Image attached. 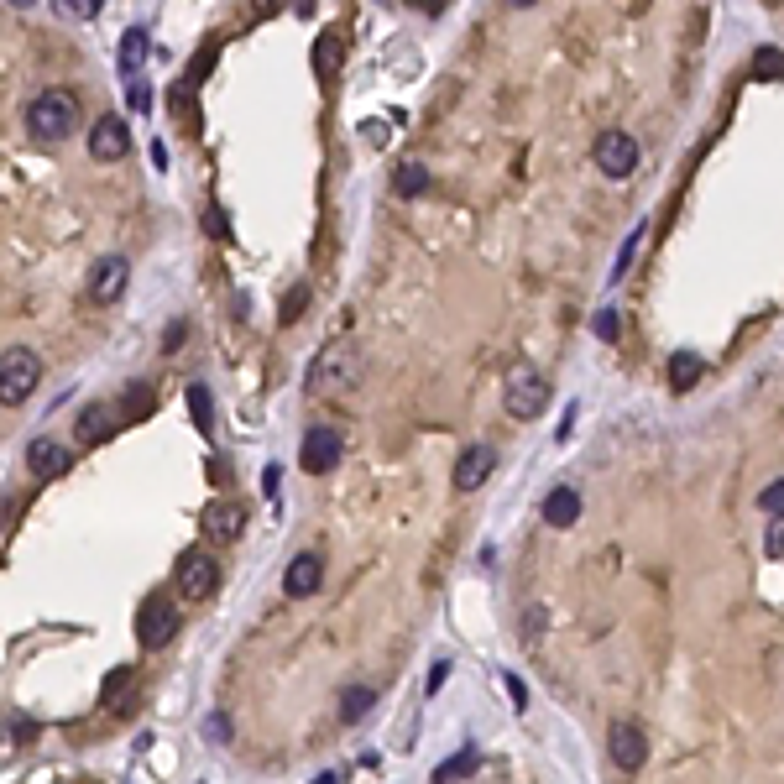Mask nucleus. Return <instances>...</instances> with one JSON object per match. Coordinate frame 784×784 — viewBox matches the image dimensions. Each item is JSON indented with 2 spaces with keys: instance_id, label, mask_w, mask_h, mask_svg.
Masks as SVG:
<instances>
[{
  "instance_id": "nucleus-15",
  "label": "nucleus",
  "mask_w": 784,
  "mask_h": 784,
  "mask_svg": "<svg viewBox=\"0 0 784 784\" xmlns=\"http://www.w3.org/2000/svg\"><path fill=\"white\" fill-rule=\"evenodd\" d=\"M27 466H32V476L48 481V476H58V471L68 466V450H63L58 440H48V434H42V440L27 445Z\"/></svg>"
},
{
  "instance_id": "nucleus-35",
  "label": "nucleus",
  "mask_w": 784,
  "mask_h": 784,
  "mask_svg": "<svg viewBox=\"0 0 784 784\" xmlns=\"http://www.w3.org/2000/svg\"><path fill=\"white\" fill-rule=\"evenodd\" d=\"M445 675H450V664L440 659V664H434V670H429V690H440V685H445Z\"/></svg>"
},
{
  "instance_id": "nucleus-33",
  "label": "nucleus",
  "mask_w": 784,
  "mask_h": 784,
  "mask_svg": "<svg viewBox=\"0 0 784 784\" xmlns=\"http://www.w3.org/2000/svg\"><path fill=\"white\" fill-rule=\"evenodd\" d=\"M758 502L769 507V518H774V513H784V481H774V487H764V497H758Z\"/></svg>"
},
{
  "instance_id": "nucleus-20",
  "label": "nucleus",
  "mask_w": 784,
  "mask_h": 784,
  "mask_svg": "<svg viewBox=\"0 0 784 784\" xmlns=\"http://www.w3.org/2000/svg\"><path fill=\"white\" fill-rule=\"evenodd\" d=\"M340 58H345V53H340V37H335V32H325V37L314 42V68H319V79H335V74H340Z\"/></svg>"
},
{
  "instance_id": "nucleus-30",
  "label": "nucleus",
  "mask_w": 784,
  "mask_h": 784,
  "mask_svg": "<svg viewBox=\"0 0 784 784\" xmlns=\"http://www.w3.org/2000/svg\"><path fill=\"white\" fill-rule=\"evenodd\" d=\"M638 236H643V225H638L633 236H628V246H622V257H617V267H612V283H617V278H628V267H633V251H638Z\"/></svg>"
},
{
  "instance_id": "nucleus-14",
  "label": "nucleus",
  "mask_w": 784,
  "mask_h": 784,
  "mask_svg": "<svg viewBox=\"0 0 784 784\" xmlns=\"http://www.w3.org/2000/svg\"><path fill=\"white\" fill-rule=\"evenodd\" d=\"M575 518H581V492L575 487H555L544 497V523L549 528H575Z\"/></svg>"
},
{
  "instance_id": "nucleus-4",
  "label": "nucleus",
  "mask_w": 784,
  "mask_h": 784,
  "mask_svg": "<svg viewBox=\"0 0 784 784\" xmlns=\"http://www.w3.org/2000/svg\"><path fill=\"white\" fill-rule=\"evenodd\" d=\"M502 408L513 413V419H539V413L549 408L544 372H534V366H513L507 382H502Z\"/></svg>"
},
{
  "instance_id": "nucleus-12",
  "label": "nucleus",
  "mask_w": 784,
  "mask_h": 784,
  "mask_svg": "<svg viewBox=\"0 0 784 784\" xmlns=\"http://www.w3.org/2000/svg\"><path fill=\"white\" fill-rule=\"evenodd\" d=\"M319 575H325V560H319L314 549H304V555H293V565L283 575V591L293 596V602H304V596L319 591Z\"/></svg>"
},
{
  "instance_id": "nucleus-19",
  "label": "nucleus",
  "mask_w": 784,
  "mask_h": 784,
  "mask_svg": "<svg viewBox=\"0 0 784 784\" xmlns=\"http://www.w3.org/2000/svg\"><path fill=\"white\" fill-rule=\"evenodd\" d=\"M476 769H481V753H476V748H460V753L450 758V764L434 769V779H429V784H455V779H466V774H476Z\"/></svg>"
},
{
  "instance_id": "nucleus-2",
  "label": "nucleus",
  "mask_w": 784,
  "mask_h": 784,
  "mask_svg": "<svg viewBox=\"0 0 784 784\" xmlns=\"http://www.w3.org/2000/svg\"><path fill=\"white\" fill-rule=\"evenodd\" d=\"M361 382V351L351 340H330L325 351L309 361V387L314 392H345Z\"/></svg>"
},
{
  "instance_id": "nucleus-34",
  "label": "nucleus",
  "mask_w": 784,
  "mask_h": 784,
  "mask_svg": "<svg viewBox=\"0 0 784 784\" xmlns=\"http://www.w3.org/2000/svg\"><path fill=\"white\" fill-rule=\"evenodd\" d=\"M278 481H283V471H278V466H267V471H262V492H267V497H278Z\"/></svg>"
},
{
  "instance_id": "nucleus-37",
  "label": "nucleus",
  "mask_w": 784,
  "mask_h": 784,
  "mask_svg": "<svg viewBox=\"0 0 784 784\" xmlns=\"http://www.w3.org/2000/svg\"><path fill=\"white\" fill-rule=\"evenodd\" d=\"M319 784H335V774H325V779H319Z\"/></svg>"
},
{
  "instance_id": "nucleus-22",
  "label": "nucleus",
  "mask_w": 784,
  "mask_h": 784,
  "mask_svg": "<svg viewBox=\"0 0 784 784\" xmlns=\"http://www.w3.org/2000/svg\"><path fill=\"white\" fill-rule=\"evenodd\" d=\"M105 429H110V408H105V403H89V408L79 413V445H95Z\"/></svg>"
},
{
  "instance_id": "nucleus-17",
  "label": "nucleus",
  "mask_w": 784,
  "mask_h": 784,
  "mask_svg": "<svg viewBox=\"0 0 784 784\" xmlns=\"http://www.w3.org/2000/svg\"><path fill=\"white\" fill-rule=\"evenodd\" d=\"M142 58H147V32L131 27V32L121 37V74H126V84L142 79Z\"/></svg>"
},
{
  "instance_id": "nucleus-7",
  "label": "nucleus",
  "mask_w": 784,
  "mask_h": 784,
  "mask_svg": "<svg viewBox=\"0 0 784 784\" xmlns=\"http://www.w3.org/2000/svg\"><path fill=\"white\" fill-rule=\"evenodd\" d=\"M591 157H596V168H602L607 178H628L638 168V142H633L628 131H602Z\"/></svg>"
},
{
  "instance_id": "nucleus-28",
  "label": "nucleus",
  "mask_w": 784,
  "mask_h": 784,
  "mask_svg": "<svg viewBox=\"0 0 784 784\" xmlns=\"http://www.w3.org/2000/svg\"><path fill=\"white\" fill-rule=\"evenodd\" d=\"M764 555H769V560H779V555H784V513H774V518H769V528H764Z\"/></svg>"
},
{
  "instance_id": "nucleus-8",
  "label": "nucleus",
  "mask_w": 784,
  "mask_h": 784,
  "mask_svg": "<svg viewBox=\"0 0 784 784\" xmlns=\"http://www.w3.org/2000/svg\"><path fill=\"white\" fill-rule=\"evenodd\" d=\"M340 434L330 429V424H314L309 434H304V445H298V460H304V471L309 476H325V471H335L340 466Z\"/></svg>"
},
{
  "instance_id": "nucleus-5",
  "label": "nucleus",
  "mask_w": 784,
  "mask_h": 784,
  "mask_svg": "<svg viewBox=\"0 0 784 784\" xmlns=\"http://www.w3.org/2000/svg\"><path fill=\"white\" fill-rule=\"evenodd\" d=\"M178 628L183 622H178V607L168 602V596H147L142 612H136V638H142V649H168Z\"/></svg>"
},
{
  "instance_id": "nucleus-29",
  "label": "nucleus",
  "mask_w": 784,
  "mask_h": 784,
  "mask_svg": "<svg viewBox=\"0 0 784 784\" xmlns=\"http://www.w3.org/2000/svg\"><path fill=\"white\" fill-rule=\"evenodd\" d=\"M753 74H758V79H779V74H784V58H779L774 48H764V53L753 58Z\"/></svg>"
},
{
  "instance_id": "nucleus-3",
  "label": "nucleus",
  "mask_w": 784,
  "mask_h": 784,
  "mask_svg": "<svg viewBox=\"0 0 784 784\" xmlns=\"http://www.w3.org/2000/svg\"><path fill=\"white\" fill-rule=\"evenodd\" d=\"M42 382V361L37 351H27V345H11L6 356H0V403L16 408V403H27L32 392Z\"/></svg>"
},
{
  "instance_id": "nucleus-1",
  "label": "nucleus",
  "mask_w": 784,
  "mask_h": 784,
  "mask_svg": "<svg viewBox=\"0 0 784 784\" xmlns=\"http://www.w3.org/2000/svg\"><path fill=\"white\" fill-rule=\"evenodd\" d=\"M79 126V100L68 89H37L32 105H27V131L37 142H58Z\"/></svg>"
},
{
  "instance_id": "nucleus-24",
  "label": "nucleus",
  "mask_w": 784,
  "mask_h": 784,
  "mask_svg": "<svg viewBox=\"0 0 784 784\" xmlns=\"http://www.w3.org/2000/svg\"><path fill=\"white\" fill-rule=\"evenodd\" d=\"M424 189H429V168H424V163H403V168H398V194H403V199H419Z\"/></svg>"
},
{
  "instance_id": "nucleus-6",
  "label": "nucleus",
  "mask_w": 784,
  "mask_h": 784,
  "mask_svg": "<svg viewBox=\"0 0 784 784\" xmlns=\"http://www.w3.org/2000/svg\"><path fill=\"white\" fill-rule=\"evenodd\" d=\"M607 753H612V764H617L622 774H633L643 758H649V732H643L633 717H617V722L607 727Z\"/></svg>"
},
{
  "instance_id": "nucleus-31",
  "label": "nucleus",
  "mask_w": 784,
  "mask_h": 784,
  "mask_svg": "<svg viewBox=\"0 0 784 784\" xmlns=\"http://www.w3.org/2000/svg\"><path fill=\"white\" fill-rule=\"evenodd\" d=\"M126 105H131V110H147V105H152V89H147L142 79L126 84Z\"/></svg>"
},
{
  "instance_id": "nucleus-25",
  "label": "nucleus",
  "mask_w": 784,
  "mask_h": 784,
  "mask_svg": "<svg viewBox=\"0 0 784 784\" xmlns=\"http://www.w3.org/2000/svg\"><path fill=\"white\" fill-rule=\"evenodd\" d=\"M696 377H701V356H696V351H675V356H670V382H675V387H690Z\"/></svg>"
},
{
  "instance_id": "nucleus-32",
  "label": "nucleus",
  "mask_w": 784,
  "mask_h": 784,
  "mask_svg": "<svg viewBox=\"0 0 784 784\" xmlns=\"http://www.w3.org/2000/svg\"><path fill=\"white\" fill-rule=\"evenodd\" d=\"M617 325H622V319H617L612 309H596V319H591V330H596V335H607V340L617 335Z\"/></svg>"
},
{
  "instance_id": "nucleus-13",
  "label": "nucleus",
  "mask_w": 784,
  "mask_h": 784,
  "mask_svg": "<svg viewBox=\"0 0 784 784\" xmlns=\"http://www.w3.org/2000/svg\"><path fill=\"white\" fill-rule=\"evenodd\" d=\"M492 466H497V450L492 445H471L466 455L455 460V492H476L481 481L492 476Z\"/></svg>"
},
{
  "instance_id": "nucleus-36",
  "label": "nucleus",
  "mask_w": 784,
  "mask_h": 784,
  "mask_svg": "<svg viewBox=\"0 0 784 784\" xmlns=\"http://www.w3.org/2000/svg\"><path fill=\"white\" fill-rule=\"evenodd\" d=\"M68 6H74V16H95L100 0H68Z\"/></svg>"
},
{
  "instance_id": "nucleus-27",
  "label": "nucleus",
  "mask_w": 784,
  "mask_h": 784,
  "mask_svg": "<svg viewBox=\"0 0 784 784\" xmlns=\"http://www.w3.org/2000/svg\"><path fill=\"white\" fill-rule=\"evenodd\" d=\"M147 408H152V387H147V382H131L121 413H126V419H136V413H147Z\"/></svg>"
},
{
  "instance_id": "nucleus-26",
  "label": "nucleus",
  "mask_w": 784,
  "mask_h": 784,
  "mask_svg": "<svg viewBox=\"0 0 784 784\" xmlns=\"http://www.w3.org/2000/svg\"><path fill=\"white\" fill-rule=\"evenodd\" d=\"M304 309H309V288H304V283H293L288 298H283V309H278V319H283V325H293V319L304 314Z\"/></svg>"
},
{
  "instance_id": "nucleus-21",
  "label": "nucleus",
  "mask_w": 784,
  "mask_h": 784,
  "mask_svg": "<svg viewBox=\"0 0 784 784\" xmlns=\"http://www.w3.org/2000/svg\"><path fill=\"white\" fill-rule=\"evenodd\" d=\"M372 701H377V690H372V685H345V690H340V717H345V722H356L361 711H372Z\"/></svg>"
},
{
  "instance_id": "nucleus-9",
  "label": "nucleus",
  "mask_w": 784,
  "mask_h": 784,
  "mask_svg": "<svg viewBox=\"0 0 784 784\" xmlns=\"http://www.w3.org/2000/svg\"><path fill=\"white\" fill-rule=\"evenodd\" d=\"M131 152V131L121 115H100L95 126H89V157L95 163H121V157Z\"/></svg>"
},
{
  "instance_id": "nucleus-16",
  "label": "nucleus",
  "mask_w": 784,
  "mask_h": 784,
  "mask_svg": "<svg viewBox=\"0 0 784 784\" xmlns=\"http://www.w3.org/2000/svg\"><path fill=\"white\" fill-rule=\"evenodd\" d=\"M204 534H210V539H236L241 534V507L236 502H210V507H204Z\"/></svg>"
},
{
  "instance_id": "nucleus-18",
  "label": "nucleus",
  "mask_w": 784,
  "mask_h": 784,
  "mask_svg": "<svg viewBox=\"0 0 784 784\" xmlns=\"http://www.w3.org/2000/svg\"><path fill=\"white\" fill-rule=\"evenodd\" d=\"M189 413H194V429L199 434H215V398L204 382H189Z\"/></svg>"
},
{
  "instance_id": "nucleus-11",
  "label": "nucleus",
  "mask_w": 784,
  "mask_h": 784,
  "mask_svg": "<svg viewBox=\"0 0 784 784\" xmlns=\"http://www.w3.org/2000/svg\"><path fill=\"white\" fill-rule=\"evenodd\" d=\"M215 586H220V565L210 555H199V549H189V555L178 560V591L204 602V596H215Z\"/></svg>"
},
{
  "instance_id": "nucleus-23",
  "label": "nucleus",
  "mask_w": 784,
  "mask_h": 784,
  "mask_svg": "<svg viewBox=\"0 0 784 784\" xmlns=\"http://www.w3.org/2000/svg\"><path fill=\"white\" fill-rule=\"evenodd\" d=\"M131 685H136V670H126V664H121V670H110V680H105V690H100V701H105V706H121V701L131 696Z\"/></svg>"
},
{
  "instance_id": "nucleus-10",
  "label": "nucleus",
  "mask_w": 784,
  "mask_h": 784,
  "mask_svg": "<svg viewBox=\"0 0 784 784\" xmlns=\"http://www.w3.org/2000/svg\"><path fill=\"white\" fill-rule=\"evenodd\" d=\"M126 283H131V262L126 257H100L95 267H89L84 293L95 298V304H115V298L126 293Z\"/></svg>"
}]
</instances>
